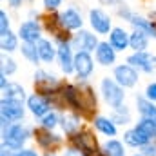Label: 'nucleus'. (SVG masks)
Instances as JSON below:
<instances>
[{
    "mask_svg": "<svg viewBox=\"0 0 156 156\" xmlns=\"http://www.w3.org/2000/svg\"><path fill=\"white\" fill-rule=\"evenodd\" d=\"M33 133H35V127H31L24 122H16L2 131V145L11 151L24 149L27 145V142L33 140Z\"/></svg>",
    "mask_w": 156,
    "mask_h": 156,
    "instance_id": "f257e3e1",
    "label": "nucleus"
},
{
    "mask_svg": "<svg viewBox=\"0 0 156 156\" xmlns=\"http://www.w3.org/2000/svg\"><path fill=\"white\" fill-rule=\"evenodd\" d=\"M75 83H76V113H80L87 120H93V116H96V111H98L96 93L89 85L87 80H78L76 78Z\"/></svg>",
    "mask_w": 156,
    "mask_h": 156,
    "instance_id": "f03ea898",
    "label": "nucleus"
},
{
    "mask_svg": "<svg viewBox=\"0 0 156 156\" xmlns=\"http://www.w3.org/2000/svg\"><path fill=\"white\" fill-rule=\"evenodd\" d=\"M67 144L78 147L80 151H83L87 156H105L102 153V144H98L93 129H89V127H83L78 133H75L73 136H69Z\"/></svg>",
    "mask_w": 156,
    "mask_h": 156,
    "instance_id": "7ed1b4c3",
    "label": "nucleus"
},
{
    "mask_svg": "<svg viewBox=\"0 0 156 156\" xmlns=\"http://www.w3.org/2000/svg\"><path fill=\"white\" fill-rule=\"evenodd\" d=\"M33 140L37 142V147H38L40 151H44V153H56L58 149H64L66 142H67V138L62 133L49 131V129H44L40 125L35 127Z\"/></svg>",
    "mask_w": 156,
    "mask_h": 156,
    "instance_id": "20e7f679",
    "label": "nucleus"
},
{
    "mask_svg": "<svg viewBox=\"0 0 156 156\" xmlns=\"http://www.w3.org/2000/svg\"><path fill=\"white\" fill-rule=\"evenodd\" d=\"M100 96L105 102V105H109L111 109L118 107L122 104H125V89L118 83L113 76H104L100 80Z\"/></svg>",
    "mask_w": 156,
    "mask_h": 156,
    "instance_id": "39448f33",
    "label": "nucleus"
},
{
    "mask_svg": "<svg viewBox=\"0 0 156 156\" xmlns=\"http://www.w3.org/2000/svg\"><path fill=\"white\" fill-rule=\"evenodd\" d=\"M87 22L91 31H94L98 37H105L113 31V16L104 7H91L87 13Z\"/></svg>",
    "mask_w": 156,
    "mask_h": 156,
    "instance_id": "423d86ee",
    "label": "nucleus"
},
{
    "mask_svg": "<svg viewBox=\"0 0 156 156\" xmlns=\"http://www.w3.org/2000/svg\"><path fill=\"white\" fill-rule=\"evenodd\" d=\"M56 62L64 76H73L75 75V47L71 45V40H62L56 42Z\"/></svg>",
    "mask_w": 156,
    "mask_h": 156,
    "instance_id": "0eeeda50",
    "label": "nucleus"
},
{
    "mask_svg": "<svg viewBox=\"0 0 156 156\" xmlns=\"http://www.w3.org/2000/svg\"><path fill=\"white\" fill-rule=\"evenodd\" d=\"M62 80L56 76L55 73H49L45 69H37L35 75H33V85H35V91H38L42 94H51L55 91H58L62 87Z\"/></svg>",
    "mask_w": 156,
    "mask_h": 156,
    "instance_id": "6e6552de",
    "label": "nucleus"
},
{
    "mask_svg": "<svg viewBox=\"0 0 156 156\" xmlns=\"http://www.w3.org/2000/svg\"><path fill=\"white\" fill-rule=\"evenodd\" d=\"M18 37L22 42L27 44H38L40 40L44 38V26L40 18H27L24 22H20L18 26Z\"/></svg>",
    "mask_w": 156,
    "mask_h": 156,
    "instance_id": "1a4fd4ad",
    "label": "nucleus"
},
{
    "mask_svg": "<svg viewBox=\"0 0 156 156\" xmlns=\"http://www.w3.org/2000/svg\"><path fill=\"white\" fill-rule=\"evenodd\" d=\"M111 76L115 78L123 89H133L140 82V71L125 62V64H116L113 67V75Z\"/></svg>",
    "mask_w": 156,
    "mask_h": 156,
    "instance_id": "9d476101",
    "label": "nucleus"
},
{
    "mask_svg": "<svg viewBox=\"0 0 156 156\" xmlns=\"http://www.w3.org/2000/svg\"><path fill=\"white\" fill-rule=\"evenodd\" d=\"M26 107H27V113L35 118V120L44 118L51 109H53L49 96H47V94H42V93H38V91H35V93H31V94L27 96Z\"/></svg>",
    "mask_w": 156,
    "mask_h": 156,
    "instance_id": "9b49d317",
    "label": "nucleus"
},
{
    "mask_svg": "<svg viewBox=\"0 0 156 156\" xmlns=\"http://www.w3.org/2000/svg\"><path fill=\"white\" fill-rule=\"evenodd\" d=\"M125 62L145 75H151L156 71V55L149 51H133L131 55H127Z\"/></svg>",
    "mask_w": 156,
    "mask_h": 156,
    "instance_id": "f8f14e48",
    "label": "nucleus"
},
{
    "mask_svg": "<svg viewBox=\"0 0 156 156\" xmlns=\"http://www.w3.org/2000/svg\"><path fill=\"white\" fill-rule=\"evenodd\" d=\"M26 113H27L26 102L11 100V98H4L2 96V100H0V116H5L13 123H16V122H24Z\"/></svg>",
    "mask_w": 156,
    "mask_h": 156,
    "instance_id": "ddd939ff",
    "label": "nucleus"
},
{
    "mask_svg": "<svg viewBox=\"0 0 156 156\" xmlns=\"http://www.w3.org/2000/svg\"><path fill=\"white\" fill-rule=\"evenodd\" d=\"M58 18H60V24L64 26V29L69 33H76L80 29H83V15L75 5H69V7L58 11Z\"/></svg>",
    "mask_w": 156,
    "mask_h": 156,
    "instance_id": "4468645a",
    "label": "nucleus"
},
{
    "mask_svg": "<svg viewBox=\"0 0 156 156\" xmlns=\"http://www.w3.org/2000/svg\"><path fill=\"white\" fill-rule=\"evenodd\" d=\"M94 56L87 51H76L75 55V76L78 80H89L94 73Z\"/></svg>",
    "mask_w": 156,
    "mask_h": 156,
    "instance_id": "2eb2a0df",
    "label": "nucleus"
},
{
    "mask_svg": "<svg viewBox=\"0 0 156 156\" xmlns=\"http://www.w3.org/2000/svg\"><path fill=\"white\" fill-rule=\"evenodd\" d=\"M85 120H87V118L82 116L76 111H69V109L64 111V113H62V120H60V133H62L66 138L73 136L75 133H78L80 129L85 127Z\"/></svg>",
    "mask_w": 156,
    "mask_h": 156,
    "instance_id": "dca6fc26",
    "label": "nucleus"
},
{
    "mask_svg": "<svg viewBox=\"0 0 156 156\" xmlns=\"http://www.w3.org/2000/svg\"><path fill=\"white\" fill-rule=\"evenodd\" d=\"M100 38L94 31L89 29H80L76 33H73L71 45L75 47V51H87V53H94V49L98 47Z\"/></svg>",
    "mask_w": 156,
    "mask_h": 156,
    "instance_id": "f3484780",
    "label": "nucleus"
},
{
    "mask_svg": "<svg viewBox=\"0 0 156 156\" xmlns=\"http://www.w3.org/2000/svg\"><path fill=\"white\" fill-rule=\"evenodd\" d=\"M94 60L102 67H115L118 58V51L109 44V40H100L98 47L94 49Z\"/></svg>",
    "mask_w": 156,
    "mask_h": 156,
    "instance_id": "a211bd4d",
    "label": "nucleus"
},
{
    "mask_svg": "<svg viewBox=\"0 0 156 156\" xmlns=\"http://www.w3.org/2000/svg\"><path fill=\"white\" fill-rule=\"evenodd\" d=\"M91 127H93L98 134H102V136H105V138H116L118 136V125L115 123V120L111 116H105V115H96V116H93Z\"/></svg>",
    "mask_w": 156,
    "mask_h": 156,
    "instance_id": "6ab92c4d",
    "label": "nucleus"
},
{
    "mask_svg": "<svg viewBox=\"0 0 156 156\" xmlns=\"http://www.w3.org/2000/svg\"><path fill=\"white\" fill-rule=\"evenodd\" d=\"M133 29H140V31H145L151 38L156 40V24L149 18V16H142V15H138V13H131L129 15V18L125 20Z\"/></svg>",
    "mask_w": 156,
    "mask_h": 156,
    "instance_id": "aec40b11",
    "label": "nucleus"
},
{
    "mask_svg": "<svg viewBox=\"0 0 156 156\" xmlns=\"http://www.w3.org/2000/svg\"><path fill=\"white\" fill-rule=\"evenodd\" d=\"M122 136H123V144H125L127 147H131V149H138V151H140L144 145H147V144L151 142V140H149L140 129H136L134 125L129 127V129H125Z\"/></svg>",
    "mask_w": 156,
    "mask_h": 156,
    "instance_id": "412c9836",
    "label": "nucleus"
},
{
    "mask_svg": "<svg viewBox=\"0 0 156 156\" xmlns=\"http://www.w3.org/2000/svg\"><path fill=\"white\" fill-rule=\"evenodd\" d=\"M109 37V44L116 49L118 53H123L129 49V40H131V33L127 29H123L122 26H115L113 31L107 35Z\"/></svg>",
    "mask_w": 156,
    "mask_h": 156,
    "instance_id": "4be33fe9",
    "label": "nucleus"
},
{
    "mask_svg": "<svg viewBox=\"0 0 156 156\" xmlns=\"http://www.w3.org/2000/svg\"><path fill=\"white\" fill-rule=\"evenodd\" d=\"M134 109L140 118H151L156 120V104L151 102L149 98H145V94H136L134 96Z\"/></svg>",
    "mask_w": 156,
    "mask_h": 156,
    "instance_id": "5701e85b",
    "label": "nucleus"
},
{
    "mask_svg": "<svg viewBox=\"0 0 156 156\" xmlns=\"http://www.w3.org/2000/svg\"><path fill=\"white\" fill-rule=\"evenodd\" d=\"M37 49H38V55H40V60L42 64H53L56 60V42L53 38H44L37 44Z\"/></svg>",
    "mask_w": 156,
    "mask_h": 156,
    "instance_id": "b1692460",
    "label": "nucleus"
},
{
    "mask_svg": "<svg viewBox=\"0 0 156 156\" xmlns=\"http://www.w3.org/2000/svg\"><path fill=\"white\" fill-rule=\"evenodd\" d=\"M102 153L105 156H129L127 145L118 138H105V142L102 144Z\"/></svg>",
    "mask_w": 156,
    "mask_h": 156,
    "instance_id": "393cba45",
    "label": "nucleus"
},
{
    "mask_svg": "<svg viewBox=\"0 0 156 156\" xmlns=\"http://www.w3.org/2000/svg\"><path fill=\"white\" fill-rule=\"evenodd\" d=\"M109 116L115 120V123H116L118 127H125V125H129L133 122V111H131V107L127 104H122V105L111 109Z\"/></svg>",
    "mask_w": 156,
    "mask_h": 156,
    "instance_id": "a878e982",
    "label": "nucleus"
},
{
    "mask_svg": "<svg viewBox=\"0 0 156 156\" xmlns=\"http://www.w3.org/2000/svg\"><path fill=\"white\" fill-rule=\"evenodd\" d=\"M149 40H151V37L145 31L133 29L131 31V40H129V49L131 51H147Z\"/></svg>",
    "mask_w": 156,
    "mask_h": 156,
    "instance_id": "bb28decb",
    "label": "nucleus"
},
{
    "mask_svg": "<svg viewBox=\"0 0 156 156\" xmlns=\"http://www.w3.org/2000/svg\"><path fill=\"white\" fill-rule=\"evenodd\" d=\"M18 53L22 55V58H24L27 64H31V66H35V67H38L40 64H42L40 55H38V49H37V44H27V42H22L20 51H18Z\"/></svg>",
    "mask_w": 156,
    "mask_h": 156,
    "instance_id": "cd10ccee",
    "label": "nucleus"
},
{
    "mask_svg": "<svg viewBox=\"0 0 156 156\" xmlns=\"http://www.w3.org/2000/svg\"><path fill=\"white\" fill-rule=\"evenodd\" d=\"M20 45H22V40L18 37V33H9L5 37L0 38V49L2 53H7V55H13L16 51H20Z\"/></svg>",
    "mask_w": 156,
    "mask_h": 156,
    "instance_id": "c85d7f7f",
    "label": "nucleus"
},
{
    "mask_svg": "<svg viewBox=\"0 0 156 156\" xmlns=\"http://www.w3.org/2000/svg\"><path fill=\"white\" fill-rule=\"evenodd\" d=\"M2 96L4 98H11V100H20V102H26L27 100V93L24 89V85L20 82H9V85L2 91Z\"/></svg>",
    "mask_w": 156,
    "mask_h": 156,
    "instance_id": "c756f323",
    "label": "nucleus"
},
{
    "mask_svg": "<svg viewBox=\"0 0 156 156\" xmlns=\"http://www.w3.org/2000/svg\"><path fill=\"white\" fill-rule=\"evenodd\" d=\"M60 120H62V113L56 109H51L45 116L38 120V125L44 129H49V131H56V129H60Z\"/></svg>",
    "mask_w": 156,
    "mask_h": 156,
    "instance_id": "7c9ffc66",
    "label": "nucleus"
},
{
    "mask_svg": "<svg viewBox=\"0 0 156 156\" xmlns=\"http://www.w3.org/2000/svg\"><path fill=\"white\" fill-rule=\"evenodd\" d=\"M136 129H140L151 142H156V120L151 118H138L134 123Z\"/></svg>",
    "mask_w": 156,
    "mask_h": 156,
    "instance_id": "2f4dec72",
    "label": "nucleus"
},
{
    "mask_svg": "<svg viewBox=\"0 0 156 156\" xmlns=\"http://www.w3.org/2000/svg\"><path fill=\"white\" fill-rule=\"evenodd\" d=\"M16 71H18V64H16V60H15L11 55L4 56L2 62H0V73H4V75H7V76H13Z\"/></svg>",
    "mask_w": 156,
    "mask_h": 156,
    "instance_id": "473e14b6",
    "label": "nucleus"
},
{
    "mask_svg": "<svg viewBox=\"0 0 156 156\" xmlns=\"http://www.w3.org/2000/svg\"><path fill=\"white\" fill-rule=\"evenodd\" d=\"M11 33V16L5 9H0V38Z\"/></svg>",
    "mask_w": 156,
    "mask_h": 156,
    "instance_id": "72a5a7b5",
    "label": "nucleus"
},
{
    "mask_svg": "<svg viewBox=\"0 0 156 156\" xmlns=\"http://www.w3.org/2000/svg\"><path fill=\"white\" fill-rule=\"evenodd\" d=\"M62 4H64V0H42V5H44L45 13H58Z\"/></svg>",
    "mask_w": 156,
    "mask_h": 156,
    "instance_id": "f704fd0d",
    "label": "nucleus"
},
{
    "mask_svg": "<svg viewBox=\"0 0 156 156\" xmlns=\"http://www.w3.org/2000/svg\"><path fill=\"white\" fill-rule=\"evenodd\" d=\"M144 94H145V98H149L151 102H154L156 104V82H149V83L145 85Z\"/></svg>",
    "mask_w": 156,
    "mask_h": 156,
    "instance_id": "c9c22d12",
    "label": "nucleus"
},
{
    "mask_svg": "<svg viewBox=\"0 0 156 156\" xmlns=\"http://www.w3.org/2000/svg\"><path fill=\"white\" fill-rule=\"evenodd\" d=\"M62 156H87L83 151H80L78 147H75V145H66L64 149H62Z\"/></svg>",
    "mask_w": 156,
    "mask_h": 156,
    "instance_id": "e433bc0d",
    "label": "nucleus"
},
{
    "mask_svg": "<svg viewBox=\"0 0 156 156\" xmlns=\"http://www.w3.org/2000/svg\"><path fill=\"white\" fill-rule=\"evenodd\" d=\"M13 156H42L33 147H24V149H18V151H13Z\"/></svg>",
    "mask_w": 156,
    "mask_h": 156,
    "instance_id": "4c0bfd02",
    "label": "nucleus"
},
{
    "mask_svg": "<svg viewBox=\"0 0 156 156\" xmlns=\"http://www.w3.org/2000/svg\"><path fill=\"white\" fill-rule=\"evenodd\" d=\"M140 153L144 156H156V142H149L147 145H144L140 149Z\"/></svg>",
    "mask_w": 156,
    "mask_h": 156,
    "instance_id": "58836bf2",
    "label": "nucleus"
},
{
    "mask_svg": "<svg viewBox=\"0 0 156 156\" xmlns=\"http://www.w3.org/2000/svg\"><path fill=\"white\" fill-rule=\"evenodd\" d=\"M98 2H100V5H105V7H111V9H116L123 4L122 0H98Z\"/></svg>",
    "mask_w": 156,
    "mask_h": 156,
    "instance_id": "ea45409f",
    "label": "nucleus"
},
{
    "mask_svg": "<svg viewBox=\"0 0 156 156\" xmlns=\"http://www.w3.org/2000/svg\"><path fill=\"white\" fill-rule=\"evenodd\" d=\"M26 2L33 4V0H7V4H9V7H11V9H20Z\"/></svg>",
    "mask_w": 156,
    "mask_h": 156,
    "instance_id": "a19ab883",
    "label": "nucleus"
},
{
    "mask_svg": "<svg viewBox=\"0 0 156 156\" xmlns=\"http://www.w3.org/2000/svg\"><path fill=\"white\" fill-rule=\"evenodd\" d=\"M7 75H4V73H0V89H2V91H4V89H5V87H7V85H9V80H7Z\"/></svg>",
    "mask_w": 156,
    "mask_h": 156,
    "instance_id": "79ce46f5",
    "label": "nucleus"
},
{
    "mask_svg": "<svg viewBox=\"0 0 156 156\" xmlns=\"http://www.w3.org/2000/svg\"><path fill=\"white\" fill-rule=\"evenodd\" d=\"M0 156H13V151L2 145V149H0Z\"/></svg>",
    "mask_w": 156,
    "mask_h": 156,
    "instance_id": "37998d69",
    "label": "nucleus"
},
{
    "mask_svg": "<svg viewBox=\"0 0 156 156\" xmlns=\"http://www.w3.org/2000/svg\"><path fill=\"white\" fill-rule=\"evenodd\" d=\"M42 156H62V154H58V153H44Z\"/></svg>",
    "mask_w": 156,
    "mask_h": 156,
    "instance_id": "c03bdc74",
    "label": "nucleus"
},
{
    "mask_svg": "<svg viewBox=\"0 0 156 156\" xmlns=\"http://www.w3.org/2000/svg\"><path fill=\"white\" fill-rule=\"evenodd\" d=\"M131 156H144V154H142V153L138 151V153H133V154H131Z\"/></svg>",
    "mask_w": 156,
    "mask_h": 156,
    "instance_id": "a18cd8bd",
    "label": "nucleus"
}]
</instances>
